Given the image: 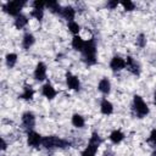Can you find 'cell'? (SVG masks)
Here are the masks:
<instances>
[{"label": "cell", "mask_w": 156, "mask_h": 156, "mask_svg": "<svg viewBox=\"0 0 156 156\" xmlns=\"http://www.w3.org/2000/svg\"><path fill=\"white\" fill-rule=\"evenodd\" d=\"M27 23H28V18H27L24 15H20V16H17L16 20H15V27H16L17 29H21V28L26 27Z\"/></svg>", "instance_id": "obj_21"}, {"label": "cell", "mask_w": 156, "mask_h": 156, "mask_svg": "<svg viewBox=\"0 0 156 156\" xmlns=\"http://www.w3.org/2000/svg\"><path fill=\"white\" fill-rule=\"evenodd\" d=\"M6 147H7L6 141H5L4 139H1V150H6Z\"/></svg>", "instance_id": "obj_32"}, {"label": "cell", "mask_w": 156, "mask_h": 156, "mask_svg": "<svg viewBox=\"0 0 156 156\" xmlns=\"http://www.w3.org/2000/svg\"><path fill=\"white\" fill-rule=\"evenodd\" d=\"M24 5H26V1H20V0L7 1L6 4L2 5V10H4L6 13L17 17V16L21 15L20 12H21V10H22V7H23Z\"/></svg>", "instance_id": "obj_3"}, {"label": "cell", "mask_w": 156, "mask_h": 156, "mask_svg": "<svg viewBox=\"0 0 156 156\" xmlns=\"http://www.w3.org/2000/svg\"><path fill=\"white\" fill-rule=\"evenodd\" d=\"M80 156H95V152H93V151H90V150L85 149V150L80 154Z\"/></svg>", "instance_id": "obj_31"}, {"label": "cell", "mask_w": 156, "mask_h": 156, "mask_svg": "<svg viewBox=\"0 0 156 156\" xmlns=\"http://www.w3.org/2000/svg\"><path fill=\"white\" fill-rule=\"evenodd\" d=\"M84 46H85V41H84L79 35H74L73 39H72V48H73L74 50L82 52L83 49H84Z\"/></svg>", "instance_id": "obj_14"}, {"label": "cell", "mask_w": 156, "mask_h": 156, "mask_svg": "<svg viewBox=\"0 0 156 156\" xmlns=\"http://www.w3.org/2000/svg\"><path fill=\"white\" fill-rule=\"evenodd\" d=\"M98 88H99V90H100L102 94H108L110 90H111V83H110V80H108L107 78H102V79L99 82Z\"/></svg>", "instance_id": "obj_15"}, {"label": "cell", "mask_w": 156, "mask_h": 156, "mask_svg": "<svg viewBox=\"0 0 156 156\" xmlns=\"http://www.w3.org/2000/svg\"><path fill=\"white\" fill-rule=\"evenodd\" d=\"M68 29H69V32L73 33L74 35H78V33H79V30H80V27H79V24H78L77 22L72 21V22H68Z\"/></svg>", "instance_id": "obj_24"}, {"label": "cell", "mask_w": 156, "mask_h": 156, "mask_svg": "<svg viewBox=\"0 0 156 156\" xmlns=\"http://www.w3.org/2000/svg\"><path fill=\"white\" fill-rule=\"evenodd\" d=\"M46 7H48L51 12H54V13H61V10H62L61 5H60L57 1H54V0L48 1V2H46Z\"/></svg>", "instance_id": "obj_20"}, {"label": "cell", "mask_w": 156, "mask_h": 156, "mask_svg": "<svg viewBox=\"0 0 156 156\" xmlns=\"http://www.w3.org/2000/svg\"><path fill=\"white\" fill-rule=\"evenodd\" d=\"M136 45L140 46V48H144L146 45V39H145V35L144 34H139L138 38H136Z\"/></svg>", "instance_id": "obj_27"}, {"label": "cell", "mask_w": 156, "mask_h": 156, "mask_svg": "<svg viewBox=\"0 0 156 156\" xmlns=\"http://www.w3.org/2000/svg\"><path fill=\"white\" fill-rule=\"evenodd\" d=\"M152 156H156V150H155V151L152 152Z\"/></svg>", "instance_id": "obj_35"}, {"label": "cell", "mask_w": 156, "mask_h": 156, "mask_svg": "<svg viewBox=\"0 0 156 156\" xmlns=\"http://www.w3.org/2000/svg\"><path fill=\"white\" fill-rule=\"evenodd\" d=\"M121 5L123 6V9H124L126 11H133V10L135 9L134 2H132L130 0H124V1L121 2Z\"/></svg>", "instance_id": "obj_25"}, {"label": "cell", "mask_w": 156, "mask_h": 156, "mask_svg": "<svg viewBox=\"0 0 156 156\" xmlns=\"http://www.w3.org/2000/svg\"><path fill=\"white\" fill-rule=\"evenodd\" d=\"M123 139H124V134H123L121 130H113V132L110 134V140H111L113 144H118V143H121Z\"/></svg>", "instance_id": "obj_19"}, {"label": "cell", "mask_w": 156, "mask_h": 156, "mask_svg": "<svg viewBox=\"0 0 156 156\" xmlns=\"http://www.w3.org/2000/svg\"><path fill=\"white\" fill-rule=\"evenodd\" d=\"M41 145L45 149L51 150V149H57V147H61V149L67 147V146L71 145V143L65 140V139H61V138H58L56 135H49V136H44L43 138Z\"/></svg>", "instance_id": "obj_2"}, {"label": "cell", "mask_w": 156, "mask_h": 156, "mask_svg": "<svg viewBox=\"0 0 156 156\" xmlns=\"http://www.w3.org/2000/svg\"><path fill=\"white\" fill-rule=\"evenodd\" d=\"M66 83H67L68 88L72 89V90H79V88H80L79 79L76 76H73L72 73H69V72L66 74Z\"/></svg>", "instance_id": "obj_11"}, {"label": "cell", "mask_w": 156, "mask_h": 156, "mask_svg": "<svg viewBox=\"0 0 156 156\" xmlns=\"http://www.w3.org/2000/svg\"><path fill=\"white\" fill-rule=\"evenodd\" d=\"M41 135L34 130H29L28 134H27V143L29 146H33V147H38L40 144H41Z\"/></svg>", "instance_id": "obj_5"}, {"label": "cell", "mask_w": 156, "mask_h": 156, "mask_svg": "<svg viewBox=\"0 0 156 156\" xmlns=\"http://www.w3.org/2000/svg\"><path fill=\"white\" fill-rule=\"evenodd\" d=\"M105 156H112V154H111V152H106Z\"/></svg>", "instance_id": "obj_34"}, {"label": "cell", "mask_w": 156, "mask_h": 156, "mask_svg": "<svg viewBox=\"0 0 156 156\" xmlns=\"http://www.w3.org/2000/svg\"><path fill=\"white\" fill-rule=\"evenodd\" d=\"M100 110H101V113H104V115H111L113 112V106H112V104L107 99H104L101 101Z\"/></svg>", "instance_id": "obj_16"}, {"label": "cell", "mask_w": 156, "mask_h": 156, "mask_svg": "<svg viewBox=\"0 0 156 156\" xmlns=\"http://www.w3.org/2000/svg\"><path fill=\"white\" fill-rule=\"evenodd\" d=\"M33 95H34V90L30 85H24L23 88V93L20 95L21 99L23 100H32L33 99Z\"/></svg>", "instance_id": "obj_18"}, {"label": "cell", "mask_w": 156, "mask_h": 156, "mask_svg": "<svg viewBox=\"0 0 156 156\" xmlns=\"http://www.w3.org/2000/svg\"><path fill=\"white\" fill-rule=\"evenodd\" d=\"M45 6H46V2H44V1H38V0L33 1V9H39V10H43Z\"/></svg>", "instance_id": "obj_28"}, {"label": "cell", "mask_w": 156, "mask_h": 156, "mask_svg": "<svg viewBox=\"0 0 156 156\" xmlns=\"http://www.w3.org/2000/svg\"><path fill=\"white\" fill-rule=\"evenodd\" d=\"M41 94L46 98V99H49V100H51V99H54L55 96H56V90H55V88L50 84V83H45L44 85H43V88H41Z\"/></svg>", "instance_id": "obj_12"}, {"label": "cell", "mask_w": 156, "mask_h": 156, "mask_svg": "<svg viewBox=\"0 0 156 156\" xmlns=\"http://www.w3.org/2000/svg\"><path fill=\"white\" fill-rule=\"evenodd\" d=\"M154 102L156 104V90H155V94H154Z\"/></svg>", "instance_id": "obj_33"}, {"label": "cell", "mask_w": 156, "mask_h": 156, "mask_svg": "<svg viewBox=\"0 0 156 156\" xmlns=\"http://www.w3.org/2000/svg\"><path fill=\"white\" fill-rule=\"evenodd\" d=\"M22 124L27 129H32L35 126V116L33 115V112L27 111L22 115Z\"/></svg>", "instance_id": "obj_6"}, {"label": "cell", "mask_w": 156, "mask_h": 156, "mask_svg": "<svg viewBox=\"0 0 156 156\" xmlns=\"http://www.w3.org/2000/svg\"><path fill=\"white\" fill-rule=\"evenodd\" d=\"M5 58H6V65H7V67H10V68H12V67L16 65V62H17V55L13 54V52L7 54Z\"/></svg>", "instance_id": "obj_23"}, {"label": "cell", "mask_w": 156, "mask_h": 156, "mask_svg": "<svg viewBox=\"0 0 156 156\" xmlns=\"http://www.w3.org/2000/svg\"><path fill=\"white\" fill-rule=\"evenodd\" d=\"M30 16L32 17H34L35 20H41L43 18V16H44V12H43V10H39V9H33L32 11H30Z\"/></svg>", "instance_id": "obj_26"}, {"label": "cell", "mask_w": 156, "mask_h": 156, "mask_svg": "<svg viewBox=\"0 0 156 156\" xmlns=\"http://www.w3.org/2000/svg\"><path fill=\"white\" fill-rule=\"evenodd\" d=\"M65 20H67L68 22H72L74 16H76V10L72 7V6H65L62 7L61 10V13H60Z\"/></svg>", "instance_id": "obj_13"}, {"label": "cell", "mask_w": 156, "mask_h": 156, "mask_svg": "<svg viewBox=\"0 0 156 156\" xmlns=\"http://www.w3.org/2000/svg\"><path fill=\"white\" fill-rule=\"evenodd\" d=\"M84 123H85V121H84V118H83L80 115L74 113V115L72 116V124H73L76 128H82V127H84Z\"/></svg>", "instance_id": "obj_22"}, {"label": "cell", "mask_w": 156, "mask_h": 156, "mask_svg": "<svg viewBox=\"0 0 156 156\" xmlns=\"http://www.w3.org/2000/svg\"><path fill=\"white\" fill-rule=\"evenodd\" d=\"M133 108H134V111L136 112V115L139 117H144L149 113L147 105L145 104L143 98L139 96V95H134V98H133Z\"/></svg>", "instance_id": "obj_4"}, {"label": "cell", "mask_w": 156, "mask_h": 156, "mask_svg": "<svg viewBox=\"0 0 156 156\" xmlns=\"http://www.w3.org/2000/svg\"><path fill=\"white\" fill-rule=\"evenodd\" d=\"M126 63H127V67L130 71V73H133L135 76H139L140 74V66H139V63L132 56H127Z\"/></svg>", "instance_id": "obj_10"}, {"label": "cell", "mask_w": 156, "mask_h": 156, "mask_svg": "<svg viewBox=\"0 0 156 156\" xmlns=\"http://www.w3.org/2000/svg\"><path fill=\"white\" fill-rule=\"evenodd\" d=\"M101 141L102 140H101L100 135L98 133H93L91 136H90V139H89V143H88L87 149L90 150V151H93V152H96L98 149H99V146H100V144H101Z\"/></svg>", "instance_id": "obj_7"}, {"label": "cell", "mask_w": 156, "mask_h": 156, "mask_svg": "<svg viewBox=\"0 0 156 156\" xmlns=\"http://www.w3.org/2000/svg\"><path fill=\"white\" fill-rule=\"evenodd\" d=\"M34 78L39 82H41L46 78V66L44 62H38V65L34 69Z\"/></svg>", "instance_id": "obj_9"}, {"label": "cell", "mask_w": 156, "mask_h": 156, "mask_svg": "<svg viewBox=\"0 0 156 156\" xmlns=\"http://www.w3.org/2000/svg\"><path fill=\"white\" fill-rule=\"evenodd\" d=\"M110 67L112 71H121L123 69L124 67H127V63H126V60L122 58L121 56H113L111 62H110Z\"/></svg>", "instance_id": "obj_8"}, {"label": "cell", "mask_w": 156, "mask_h": 156, "mask_svg": "<svg viewBox=\"0 0 156 156\" xmlns=\"http://www.w3.org/2000/svg\"><path fill=\"white\" fill-rule=\"evenodd\" d=\"M118 1L117 0H111V1H107V4H106V6L108 7V9H111V10H113V9H116L117 6H118Z\"/></svg>", "instance_id": "obj_30"}, {"label": "cell", "mask_w": 156, "mask_h": 156, "mask_svg": "<svg viewBox=\"0 0 156 156\" xmlns=\"http://www.w3.org/2000/svg\"><path fill=\"white\" fill-rule=\"evenodd\" d=\"M34 41H35L34 35H33L32 33H26L24 37H23V40H22V46H23L26 50H28V49L34 44Z\"/></svg>", "instance_id": "obj_17"}, {"label": "cell", "mask_w": 156, "mask_h": 156, "mask_svg": "<svg viewBox=\"0 0 156 156\" xmlns=\"http://www.w3.org/2000/svg\"><path fill=\"white\" fill-rule=\"evenodd\" d=\"M147 141H150V143H152V144H155V145H156V129H152V130H151V133H150V136H149Z\"/></svg>", "instance_id": "obj_29"}, {"label": "cell", "mask_w": 156, "mask_h": 156, "mask_svg": "<svg viewBox=\"0 0 156 156\" xmlns=\"http://www.w3.org/2000/svg\"><path fill=\"white\" fill-rule=\"evenodd\" d=\"M82 56H83V61L87 65H95L96 63V45H95V40L94 39H89L88 41H85V46L82 51Z\"/></svg>", "instance_id": "obj_1"}]
</instances>
